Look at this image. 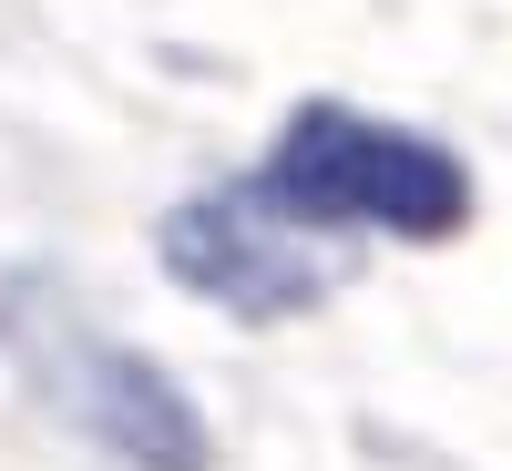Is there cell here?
I'll return each mask as SVG.
<instances>
[{
    "instance_id": "cell-2",
    "label": "cell",
    "mask_w": 512,
    "mask_h": 471,
    "mask_svg": "<svg viewBox=\"0 0 512 471\" xmlns=\"http://www.w3.org/2000/svg\"><path fill=\"white\" fill-rule=\"evenodd\" d=\"M0 359L41 390V410L72 441H93L123 471H205L216 461V431L175 390V369L144 359L134 338H113L62 277H0Z\"/></svg>"
},
{
    "instance_id": "cell-1",
    "label": "cell",
    "mask_w": 512,
    "mask_h": 471,
    "mask_svg": "<svg viewBox=\"0 0 512 471\" xmlns=\"http://www.w3.org/2000/svg\"><path fill=\"white\" fill-rule=\"evenodd\" d=\"M246 205L287 236H400V246H451L472 226V164L451 144L410 134L359 103H287L246 175Z\"/></svg>"
},
{
    "instance_id": "cell-3",
    "label": "cell",
    "mask_w": 512,
    "mask_h": 471,
    "mask_svg": "<svg viewBox=\"0 0 512 471\" xmlns=\"http://www.w3.org/2000/svg\"><path fill=\"white\" fill-rule=\"evenodd\" d=\"M154 256L164 277H175L185 297H205V308H226L246 328H277V318H308L328 297V256L308 236L267 226L246 205V185H216V195H185L175 216L154 226Z\"/></svg>"
}]
</instances>
